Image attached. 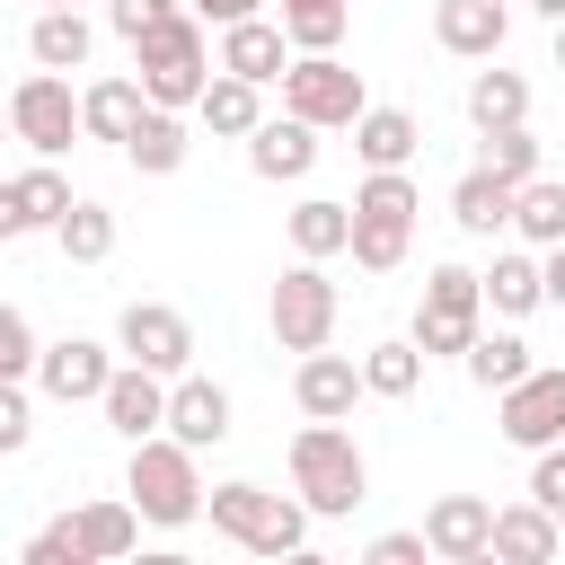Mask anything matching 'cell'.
Instances as JSON below:
<instances>
[{
	"label": "cell",
	"mask_w": 565,
	"mask_h": 565,
	"mask_svg": "<svg viewBox=\"0 0 565 565\" xmlns=\"http://www.w3.org/2000/svg\"><path fill=\"white\" fill-rule=\"evenodd\" d=\"M291 494H300L318 521H344V512L371 494V459H362V441H353L344 424L309 415V424L291 433Z\"/></svg>",
	"instance_id": "obj_1"
},
{
	"label": "cell",
	"mask_w": 565,
	"mask_h": 565,
	"mask_svg": "<svg viewBox=\"0 0 565 565\" xmlns=\"http://www.w3.org/2000/svg\"><path fill=\"white\" fill-rule=\"evenodd\" d=\"M124 494H132V512L150 521V530H185V521H203V450H185L177 433H150V441H132V459H124Z\"/></svg>",
	"instance_id": "obj_2"
},
{
	"label": "cell",
	"mask_w": 565,
	"mask_h": 565,
	"mask_svg": "<svg viewBox=\"0 0 565 565\" xmlns=\"http://www.w3.org/2000/svg\"><path fill=\"white\" fill-rule=\"evenodd\" d=\"M212 71H221V62H212V35H203L194 9L159 18L150 35H132V79H141L150 106H185V115H194V97H203Z\"/></svg>",
	"instance_id": "obj_3"
},
{
	"label": "cell",
	"mask_w": 565,
	"mask_h": 565,
	"mask_svg": "<svg viewBox=\"0 0 565 565\" xmlns=\"http://www.w3.org/2000/svg\"><path fill=\"white\" fill-rule=\"evenodd\" d=\"M415 212H424V194H415V177L406 168H371L362 185H353V265L362 274H397L406 265V247H415Z\"/></svg>",
	"instance_id": "obj_4"
},
{
	"label": "cell",
	"mask_w": 565,
	"mask_h": 565,
	"mask_svg": "<svg viewBox=\"0 0 565 565\" xmlns=\"http://www.w3.org/2000/svg\"><path fill=\"white\" fill-rule=\"evenodd\" d=\"M335 318H344V291L327 282V265L318 256H291L282 282H274V300H265L274 344L282 353H318V344H335Z\"/></svg>",
	"instance_id": "obj_5"
},
{
	"label": "cell",
	"mask_w": 565,
	"mask_h": 565,
	"mask_svg": "<svg viewBox=\"0 0 565 565\" xmlns=\"http://www.w3.org/2000/svg\"><path fill=\"white\" fill-rule=\"evenodd\" d=\"M274 88H282V115H300L318 132H353V115L371 106V88H362V71L344 53H291V71Z\"/></svg>",
	"instance_id": "obj_6"
},
{
	"label": "cell",
	"mask_w": 565,
	"mask_h": 565,
	"mask_svg": "<svg viewBox=\"0 0 565 565\" xmlns=\"http://www.w3.org/2000/svg\"><path fill=\"white\" fill-rule=\"evenodd\" d=\"M477 327H486V282H477V265H433L424 291H415V327H406V335L424 344V362H433V353H468Z\"/></svg>",
	"instance_id": "obj_7"
},
{
	"label": "cell",
	"mask_w": 565,
	"mask_h": 565,
	"mask_svg": "<svg viewBox=\"0 0 565 565\" xmlns=\"http://www.w3.org/2000/svg\"><path fill=\"white\" fill-rule=\"evenodd\" d=\"M9 141H26L35 159H62L71 141H79V97H71V79L62 71H26L18 88H9Z\"/></svg>",
	"instance_id": "obj_8"
},
{
	"label": "cell",
	"mask_w": 565,
	"mask_h": 565,
	"mask_svg": "<svg viewBox=\"0 0 565 565\" xmlns=\"http://www.w3.org/2000/svg\"><path fill=\"white\" fill-rule=\"evenodd\" d=\"M494 433H503L512 450L565 441V362H530L512 388H494Z\"/></svg>",
	"instance_id": "obj_9"
},
{
	"label": "cell",
	"mask_w": 565,
	"mask_h": 565,
	"mask_svg": "<svg viewBox=\"0 0 565 565\" xmlns=\"http://www.w3.org/2000/svg\"><path fill=\"white\" fill-rule=\"evenodd\" d=\"M115 353L124 362H141V371H194V318L185 309H168V300H124V318H115Z\"/></svg>",
	"instance_id": "obj_10"
},
{
	"label": "cell",
	"mask_w": 565,
	"mask_h": 565,
	"mask_svg": "<svg viewBox=\"0 0 565 565\" xmlns=\"http://www.w3.org/2000/svg\"><path fill=\"white\" fill-rule=\"evenodd\" d=\"M115 344H97V335H53L44 353H35V388L53 397V406H97L106 397V380H115Z\"/></svg>",
	"instance_id": "obj_11"
},
{
	"label": "cell",
	"mask_w": 565,
	"mask_h": 565,
	"mask_svg": "<svg viewBox=\"0 0 565 565\" xmlns=\"http://www.w3.org/2000/svg\"><path fill=\"white\" fill-rule=\"evenodd\" d=\"M424 547H433L441 565H486V556H494V503H486V494H433Z\"/></svg>",
	"instance_id": "obj_12"
},
{
	"label": "cell",
	"mask_w": 565,
	"mask_h": 565,
	"mask_svg": "<svg viewBox=\"0 0 565 565\" xmlns=\"http://www.w3.org/2000/svg\"><path fill=\"white\" fill-rule=\"evenodd\" d=\"M97 415L124 433V441H150V433H168V371H141V362H115V380H106V397H97Z\"/></svg>",
	"instance_id": "obj_13"
},
{
	"label": "cell",
	"mask_w": 565,
	"mask_h": 565,
	"mask_svg": "<svg viewBox=\"0 0 565 565\" xmlns=\"http://www.w3.org/2000/svg\"><path fill=\"white\" fill-rule=\"evenodd\" d=\"M512 35V0H433V44L459 62H494Z\"/></svg>",
	"instance_id": "obj_14"
},
{
	"label": "cell",
	"mask_w": 565,
	"mask_h": 565,
	"mask_svg": "<svg viewBox=\"0 0 565 565\" xmlns=\"http://www.w3.org/2000/svg\"><path fill=\"white\" fill-rule=\"evenodd\" d=\"M291 397H300V415H327V424H344V415H353V397H371V388H362V362H353V353L318 344V353H300V371H291Z\"/></svg>",
	"instance_id": "obj_15"
},
{
	"label": "cell",
	"mask_w": 565,
	"mask_h": 565,
	"mask_svg": "<svg viewBox=\"0 0 565 565\" xmlns=\"http://www.w3.org/2000/svg\"><path fill=\"white\" fill-rule=\"evenodd\" d=\"M221 71H238V79H256V88H274L282 71H291V35H282V18H238V26H221V53H212Z\"/></svg>",
	"instance_id": "obj_16"
},
{
	"label": "cell",
	"mask_w": 565,
	"mask_h": 565,
	"mask_svg": "<svg viewBox=\"0 0 565 565\" xmlns=\"http://www.w3.org/2000/svg\"><path fill=\"white\" fill-rule=\"evenodd\" d=\"M247 168H256L265 185H300V177L318 168V124H300V115H265V124L247 132Z\"/></svg>",
	"instance_id": "obj_17"
},
{
	"label": "cell",
	"mask_w": 565,
	"mask_h": 565,
	"mask_svg": "<svg viewBox=\"0 0 565 565\" xmlns=\"http://www.w3.org/2000/svg\"><path fill=\"white\" fill-rule=\"evenodd\" d=\"M168 433H177L185 450L230 441V388L203 380V371H177V380H168Z\"/></svg>",
	"instance_id": "obj_18"
},
{
	"label": "cell",
	"mask_w": 565,
	"mask_h": 565,
	"mask_svg": "<svg viewBox=\"0 0 565 565\" xmlns=\"http://www.w3.org/2000/svg\"><path fill=\"white\" fill-rule=\"evenodd\" d=\"M124 159H132L141 177H177V168L194 159V124H185V106H141V124H132Z\"/></svg>",
	"instance_id": "obj_19"
},
{
	"label": "cell",
	"mask_w": 565,
	"mask_h": 565,
	"mask_svg": "<svg viewBox=\"0 0 565 565\" xmlns=\"http://www.w3.org/2000/svg\"><path fill=\"white\" fill-rule=\"evenodd\" d=\"M477 282H486V318H512V327H521L530 309H547V274H539V247H503V256H494Z\"/></svg>",
	"instance_id": "obj_20"
},
{
	"label": "cell",
	"mask_w": 565,
	"mask_h": 565,
	"mask_svg": "<svg viewBox=\"0 0 565 565\" xmlns=\"http://www.w3.org/2000/svg\"><path fill=\"white\" fill-rule=\"evenodd\" d=\"M141 106H150V97H141V79H132V71H115V79H88V88H79V132L124 150V141H132V124H141Z\"/></svg>",
	"instance_id": "obj_21"
},
{
	"label": "cell",
	"mask_w": 565,
	"mask_h": 565,
	"mask_svg": "<svg viewBox=\"0 0 565 565\" xmlns=\"http://www.w3.org/2000/svg\"><path fill=\"white\" fill-rule=\"evenodd\" d=\"M194 124H203V132H221V141H247V132L265 124V88H256V79H238V71H212V79H203V97H194Z\"/></svg>",
	"instance_id": "obj_22"
},
{
	"label": "cell",
	"mask_w": 565,
	"mask_h": 565,
	"mask_svg": "<svg viewBox=\"0 0 565 565\" xmlns=\"http://www.w3.org/2000/svg\"><path fill=\"white\" fill-rule=\"evenodd\" d=\"M494 556L503 565H547V556H565V530H556V512L530 494V503H503L494 512Z\"/></svg>",
	"instance_id": "obj_23"
},
{
	"label": "cell",
	"mask_w": 565,
	"mask_h": 565,
	"mask_svg": "<svg viewBox=\"0 0 565 565\" xmlns=\"http://www.w3.org/2000/svg\"><path fill=\"white\" fill-rule=\"evenodd\" d=\"M415 150H424V124L406 106H362L353 115V159L362 168H406Z\"/></svg>",
	"instance_id": "obj_24"
},
{
	"label": "cell",
	"mask_w": 565,
	"mask_h": 565,
	"mask_svg": "<svg viewBox=\"0 0 565 565\" xmlns=\"http://www.w3.org/2000/svg\"><path fill=\"white\" fill-rule=\"evenodd\" d=\"M26 53H35L44 71H88V53H97V26H88V9H35V26H26Z\"/></svg>",
	"instance_id": "obj_25"
},
{
	"label": "cell",
	"mask_w": 565,
	"mask_h": 565,
	"mask_svg": "<svg viewBox=\"0 0 565 565\" xmlns=\"http://www.w3.org/2000/svg\"><path fill=\"white\" fill-rule=\"evenodd\" d=\"M71 521H79L88 565H115V556H132V547H141V512H132V494H97V503H79Z\"/></svg>",
	"instance_id": "obj_26"
},
{
	"label": "cell",
	"mask_w": 565,
	"mask_h": 565,
	"mask_svg": "<svg viewBox=\"0 0 565 565\" xmlns=\"http://www.w3.org/2000/svg\"><path fill=\"white\" fill-rule=\"evenodd\" d=\"M468 124H477V132H503V124H530V79H521V71H503V62H486V71H468Z\"/></svg>",
	"instance_id": "obj_27"
},
{
	"label": "cell",
	"mask_w": 565,
	"mask_h": 565,
	"mask_svg": "<svg viewBox=\"0 0 565 565\" xmlns=\"http://www.w3.org/2000/svg\"><path fill=\"white\" fill-rule=\"evenodd\" d=\"M282 230H291V256H318V265H327V256H344V247H353V203L309 194V203H291V221H282Z\"/></svg>",
	"instance_id": "obj_28"
},
{
	"label": "cell",
	"mask_w": 565,
	"mask_h": 565,
	"mask_svg": "<svg viewBox=\"0 0 565 565\" xmlns=\"http://www.w3.org/2000/svg\"><path fill=\"white\" fill-rule=\"evenodd\" d=\"M459 371H468V380L494 397V388H512V380L530 371V344L512 335V318H486V327H477V344L459 353Z\"/></svg>",
	"instance_id": "obj_29"
},
{
	"label": "cell",
	"mask_w": 565,
	"mask_h": 565,
	"mask_svg": "<svg viewBox=\"0 0 565 565\" xmlns=\"http://www.w3.org/2000/svg\"><path fill=\"white\" fill-rule=\"evenodd\" d=\"M450 221H459L468 238H494V230H512V185H503L494 168H468V177L450 185Z\"/></svg>",
	"instance_id": "obj_30"
},
{
	"label": "cell",
	"mask_w": 565,
	"mask_h": 565,
	"mask_svg": "<svg viewBox=\"0 0 565 565\" xmlns=\"http://www.w3.org/2000/svg\"><path fill=\"white\" fill-rule=\"evenodd\" d=\"M512 230H521V247H556L565 238V177H530V185H512Z\"/></svg>",
	"instance_id": "obj_31"
},
{
	"label": "cell",
	"mask_w": 565,
	"mask_h": 565,
	"mask_svg": "<svg viewBox=\"0 0 565 565\" xmlns=\"http://www.w3.org/2000/svg\"><path fill=\"white\" fill-rule=\"evenodd\" d=\"M291 53H344V26H353V0H282L274 9Z\"/></svg>",
	"instance_id": "obj_32"
},
{
	"label": "cell",
	"mask_w": 565,
	"mask_h": 565,
	"mask_svg": "<svg viewBox=\"0 0 565 565\" xmlns=\"http://www.w3.org/2000/svg\"><path fill=\"white\" fill-rule=\"evenodd\" d=\"M53 247H62L71 265H106V256H115V212H106L97 194H79V203L53 221Z\"/></svg>",
	"instance_id": "obj_33"
},
{
	"label": "cell",
	"mask_w": 565,
	"mask_h": 565,
	"mask_svg": "<svg viewBox=\"0 0 565 565\" xmlns=\"http://www.w3.org/2000/svg\"><path fill=\"white\" fill-rule=\"evenodd\" d=\"M203 512H212V530H221L230 547H256V530H265L274 494H265V486H247V477H230V486H212V494H203Z\"/></svg>",
	"instance_id": "obj_34"
},
{
	"label": "cell",
	"mask_w": 565,
	"mask_h": 565,
	"mask_svg": "<svg viewBox=\"0 0 565 565\" xmlns=\"http://www.w3.org/2000/svg\"><path fill=\"white\" fill-rule=\"evenodd\" d=\"M362 388H371V397H415V388H424V344H415V335L371 344V353H362Z\"/></svg>",
	"instance_id": "obj_35"
},
{
	"label": "cell",
	"mask_w": 565,
	"mask_h": 565,
	"mask_svg": "<svg viewBox=\"0 0 565 565\" xmlns=\"http://www.w3.org/2000/svg\"><path fill=\"white\" fill-rule=\"evenodd\" d=\"M477 168H494L503 185H530V177H539V132H530V124L477 132Z\"/></svg>",
	"instance_id": "obj_36"
},
{
	"label": "cell",
	"mask_w": 565,
	"mask_h": 565,
	"mask_svg": "<svg viewBox=\"0 0 565 565\" xmlns=\"http://www.w3.org/2000/svg\"><path fill=\"white\" fill-rule=\"evenodd\" d=\"M18 203H26V221H35V230H53L79 194H71V177H62L53 159H35V168H18Z\"/></svg>",
	"instance_id": "obj_37"
},
{
	"label": "cell",
	"mask_w": 565,
	"mask_h": 565,
	"mask_svg": "<svg viewBox=\"0 0 565 565\" xmlns=\"http://www.w3.org/2000/svg\"><path fill=\"white\" fill-rule=\"evenodd\" d=\"M309 530H318V512H309L300 494H274V512H265V530H256V547H247V556H300V547H309Z\"/></svg>",
	"instance_id": "obj_38"
},
{
	"label": "cell",
	"mask_w": 565,
	"mask_h": 565,
	"mask_svg": "<svg viewBox=\"0 0 565 565\" xmlns=\"http://www.w3.org/2000/svg\"><path fill=\"white\" fill-rule=\"evenodd\" d=\"M35 327H26V309L18 300H0V380H35Z\"/></svg>",
	"instance_id": "obj_39"
},
{
	"label": "cell",
	"mask_w": 565,
	"mask_h": 565,
	"mask_svg": "<svg viewBox=\"0 0 565 565\" xmlns=\"http://www.w3.org/2000/svg\"><path fill=\"white\" fill-rule=\"evenodd\" d=\"M26 565H88V547H79V521L62 512V521H44L35 539H26Z\"/></svg>",
	"instance_id": "obj_40"
},
{
	"label": "cell",
	"mask_w": 565,
	"mask_h": 565,
	"mask_svg": "<svg viewBox=\"0 0 565 565\" xmlns=\"http://www.w3.org/2000/svg\"><path fill=\"white\" fill-rule=\"evenodd\" d=\"M35 441V406H26V380H0V459H18Z\"/></svg>",
	"instance_id": "obj_41"
},
{
	"label": "cell",
	"mask_w": 565,
	"mask_h": 565,
	"mask_svg": "<svg viewBox=\"0 0 565 565\" xmlns=\"http://www.w3.org/2000/svg\"><path fill=\"white\" fill-rule=\"evenodd\" d=\"M177 9H185V0H106V26L132 44V35H150L159 18H177Z\"/></svg>",
	"instance_id": "obj_42"
},
{
	"label": "cell",
	"mask_w": 565,
	"mask_h": 565,
	"mask_svg": "<svg viewBox=\"0 0 565 565\" xmlns=\"http://www.w3.org/2000/svg\"><path fill=\"white\" fill-rule=\"evenodd\" d=\"M530 494L556 512L565 503V441H547V450H530Z\"/></svg>",
	"instance_id": "obj_43"
},
{
	"label": "cell",
	"mask_w": 565,
	"mask_h": 565,
	"mask_svg": "<svg viewBox=\"0 0 565 565\" xmlns=\"http://www.w3.org/2000/svg\"><path fill=\"white\" fill-rule=\"evenodd\" d=\"M362 556H371V565H424L433 547H424V530H380V539H371Z\"/></svg>",
	"instance_id": "obj_44"
},
{
	"label": "cell",
	"mask_w": 565,
	"mask_h": 565,
	"mask_svg": "<svg viewBox=\"0 0 565 565\" xmlns=\"http://www.w3.org/2000/svg\"><path fill=\"white\" fill-rule=\"evenodd\" d=\"M9 238H35V221H26V203H18V177H0V247Z\"/></svg>",
	"instance_id": "obj_45"
},
{
	"label": "cell",
	"mask_w": 565,
	"mask_h": 565,
	"mask_svg": "<svg viewBox=\"0 0 565 565\" xmlns=\"http://www.w3.org/2000/svg\"><path fill=\"white\" fill-rule=\"evenodd\" d=\"M185 9H194L203 26H238V18H256L265 0H185Z\"/></svg>",
	"instance_id": "obj_46"
},
{
	"label": "cell",
	"mask_w": 565,
	"mask_h": 565,
	"mask_svg": "<svg viewBox=\"0 0 565 565\" xmlns=\"http://www.w3.org/2000/svg\"><path fill=\"white\" fill-rule=\"evenodd\" d=\"M539 274H547V309H565V238L539 247Z\"/></svg>",
	"instance_id": "obj_47"
},
{
	"label": "cell",
	"mask_w": 565,
	"mask_h": 565,
	"mask_svg": "<svg viewBox=\"0 0 565 565\" xmlns=\"http://www.w3.org/2000/svg\"><path fill=\"white\" fill-rule=\"evenodd\" d=\"M530 9H539V18H547V26H556V18H565V0H530Z\"/></svg>",
	"instance_id": "obj_48"
},
{
	"label": "cell",
	"mask_w": 565,
	"mask_h": 565,
	"mask_svg": "<svg viewBox=\"0 0 565 565\" xmlns=\"http://www.w3.org/2000/svg\"><path fill=\"white\" fill-rule=\"evenodd\" d=\"M556 71H565V18H556Z\"/></svg>",
	"instance_id": "obj_49"
},
{
	"label": "cell",
	"mask_w": 565,
	"mask_h": 565,
	"mask_svg": "<svg viewBox=\"0 0 565 565\" xmlns=\"http://www.w3.org/2000/svg\"><path fill=\"white\" fill-rule=\"evenodd\" d=\"M35 9H88V0H35Z\"/></svg>",
	"instance_id": "obj_50"
},
{
	"label": "cell",
	"mask_w": 565,
	"mask_h": 565,
	"mask_svg": "<svg viewBox=\"0 0 565 565\" xmlns=\"http://www.w3.org/2000/svg\"><path fill=\"white\" fill-rule=\"evenodd\" d=\"M0 132H9V97H0Z\"/></svg>",
	"instance_id": "obj_51"
},
{
	"label": "cell",
	"mask_w": 565,
	"mask_h": 565,
	"mask_svg": "<svg viewBox=\"0 0 565 565\" xmlns=\"http://www.w3.org/2000/svg\"><path fill=\"white\" fill-rule=\"evenodd\" d=\"M556 530H565V503H556Z\"/></svg>",
	"instance_id": "obj_52"
}]
</instances>
